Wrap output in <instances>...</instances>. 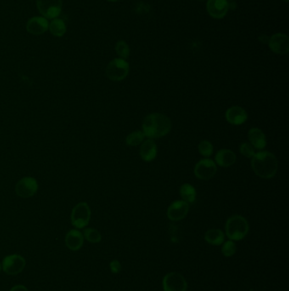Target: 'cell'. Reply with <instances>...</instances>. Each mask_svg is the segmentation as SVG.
Wrapping results in <instances>:
<instances>
[{
  "label": "cell",
  "mask_w": 289,
  "mask_h": 291,
  "mask_svg": "<svg viewBox=\"0 0 289 291\" xmlns=\"http://www.w3.org/2000/svg\"><path fill=\"white\" fill-rule=\"evenodd\" d=\"M284 2H286V3H288V2H289V0H284Z\"/></svg>",
  "instance_id": "obj_32"
},
{
  "label": "cell",
  "mask_w": 289,
  "mask_h": 291,
  "mask_svg": "<svg viewBox=\"0 0 289 291\" xmlns=\"http://www.w3.org/2000/svg\"><path fill=\"white\" fill-rule=\"evenodd\" d=\"M144 138H145V136L143 131L136 130L126 136V143L130 147H136L143 143Z\"/></svg>",
  "instance_id": "obj_23"
},
{
  "label": "cell",
  "mask_w": 289,
  "mask_h": 291,
  "mask_svg": "<svg viewBox=\"0 0 289 291\" xmlns=\"http://www.w3.org/2000/svg\"><path fill=\"white\" fill-rule=\"evenodd\" d=\"M226 119L231 125H240L247 121L248 113L245 108L239 106H233L226 112Z\"/></svg>",
  "instance_id": "obj_15"
},
{
  "label": "cell",
  "mask_w": 289,
  "mask_h": 291,
  "mask_svg": "<svg viewBox=\"0 0 289 291\" xmlns=\"http://www.w3.org/2000/svg\"><path fill=\"white\" fill-rule=\"evenodd\" d=\"M9 291H29L28 288H26L25 286L21 285V284H19V285H15L13 287V288Z\"/></svg>",
  "instance_id": "obj_30"
},
{
  "label": "cell",
  "mask_w": 289,
  "mask_h": 291,
  "mask_svg": "<svg viewBox=\"0 0 289 291\" xmlns=\"http://www.w3.org/2000/svg\"><path fill=\"white\" fill-rule=\"evenodd\" d=\"M37 10L48 20L58 18L62 12V0H37Z\"/></svg>",
  "instance_id": "obj_6"
},
{
  "label": "cell",
  "mask_w": 289,
  "mask_h": 291,
  "mask_svg": "<svg viewBox=\"0 0 289 291\" xmlns=\"http://www.w3.org/2000/svg\"><path fill=\"white\" fill-rule=\"evenodd\" d=\"M225 229L226 235L230 240L239 241L247 236L250 231V225L244 216L235 215L228 218Z\"/></svg>",
  "instance_id": "obj_3"
},
{
  "label": "cell",
  "mask_w": 289,
  "mask_h": 291,
  "mask_svg": "<svg viewBox=\"0 0 289 291\" xmlns=\"http://www.w3.org/2000/svg\"><path fill=\"white\" fill-rule=\"evenodd\" d=\"M180 195L183 198V201L189 204H193L196 200V189L194 188L191 184H183L180 187Z\"/></svg>",
  "instance_id": "obj_22"
},
{
  "label": "cell",
  "mask_w": 289,
  "mask_h": 291,
  "mask_svg": "<svg viewBox=\"0 0 289 291\" xmlns=\"http://www.w3.org/2000/svg\"><path fill=\"white\" fill-rule=\"evenodd\" d=\"M140 156L143 161L151 162L157 156V146L152 139H148L143 142L140 147Z\"/></svg>",
  "instance_id": "obj_17"
},
{
  "label": "cell",
  "mask_w": 289,
  "mask_h": 291,
  "mask_svg": "<svg viewBox=\"0 0 289 291\" xmlns=\"http://www.w3.org/2000/svg\"><path fill=\"white\" fill-rule=\"evenodd\" d=\"M82 234H83L84 239L88 241L90 243H99L102 239V236L100 234V232L94 228L85 229Z\"/></svg>",
  "instance_id": "obj_24"
},
{
  "label": "cell",
  "mask_w": 289,
  "mask_h": 291,
  "mask_svg": "<svg viewBox=\"0 0 289 291\" xmlns=\"http://www.w3.org/2000/svg\"><path fill=\"white\" fill-rule=\"evenodd\" d=\"M189 204L183 200L176 201L169 206L167 217L172 221L182 220L188 215Z\"/></svg>",
  "instance_id": "obj_13"
},
{
  "label": "cell",
  "mask_w": 289,
  "mask_h": 291,
  "mask_svg": "<svg viewBox=\"0 0 289 291\" xmlns=\"http://www.w3.org/2000/svg\"><path fill=\"white\" fill-rule=\"evenodd\" d=\"M237 251L236 243L234 241L228 240L225 242L222 245V253L226 257H232Z\"/></svg>",
  "instance_id": "obj_26"
},
{
  "label": "cell",
  "mask_w": 289,
  "mask_h": 291,
  "mask_svg": "<svg viewBox=\"0 0 289 291\" xmlns=\"http://www.w3.org/2000/svg\"><path fill=\"white\" fill-rule=\"evenodd\" d=\"M200 1H204V0H200Z\"/></svg>",
  "instance_id": "obj_35"
},
{
  "label": "cell",
  "mask_w": 289,
  "mask_h": 291,
  "mask_svg": "<svg viewBox=\"0 0 289 291\" xmlns=\"http://www.w3.org/2000/svg\"><path fill=\"white\" fill-rule=\"evenodd\" d=\"M268 46L271 51L278 55H286L289 51V38L281 33L273 34L268 40Z\"/></svg>",
  "instance_id": "obj_11"
},
{
  "label": "cell",
  "mask_w": 289,
  "mask_h": 291,
  "mask_svg": "<svg viewBox=\"0 0 289 291\" xmlns=\"http://www.w3.org/2000/svg\"><path fill=\"white\" fill-rule=\"evenodd\" d=\"M106 1H109V2H117L119 0H106Z\"/></svg>",
  "instance_id": "obj_31"
},
{
  "label": "cell",
  "mask_w": 289,
  "mask_h": 291,
  "mask_svg": "<svg viewBox=\"0 0 289 291\" xmlns=\"http://www.w3.org/2000/svg\"><path fill=\"white\" fill-rule=\"evenodd\" d=\"M1 268H2V266H1V264H0V271H1Z\"/></svg>",
  "instance_id": "obj_33"
},
{
  "label": "cell",
  "mask_w": 289,
  "mask_h": 291,
  "mask_svg": "<svg viewBox=\"0 0 289 291\" xmlns=\"http://www.w3.org/2000/svg\"><path fill=\"white\" fill-rule=\"evenodd\" d=\"M90 219L91 209L87 203L81 202L74 207L70 215L72 226L77 229L84 228L89 223Z\"/></svg>",
  "instance_id": "obj_5"
},
{
  "label": "cell",
  "mask_w": 289,
  "mask_h": 291,
  "mask_svg": "<svg viewBox=\"0 0 289 291\" xmlns=\"http://www.w3.org/2000/svg\"><path fill=\"white\" fill-rule=\"evenodd\" d=\"M236 154L229 149H222L216 155V164L223 168L232 166L236 162Z\"/></svg>",
  "instance_id": "obj_19"
},
{
  "label": "cell",
  "mask_w": 289,
  "mask_h": 291,
  "mask_svg": "<svg viewBox=\"0 0 289 291\" xmlns=\"http://www.w3.org/2000/svg\"><path fill=\"white\" fill-rule=\"evenodd\" d=\"M228 0H208L206 11L215 19H222L228 12Z\"/></svg>",
  "instance_id": "obj_12"
},
{
  "label": "cell",
  "mask_w": 289,
  "mask_h": 291,
  "mask_svg": "<svg viewBox=\"0 0 289 291\" xmlns=\"http://www.w3.org/2000/svg\"><path fill=\"white\" fill-rule=\"evenodd\" d=\"M213 146L209 141H202L199 144V152L204 157H210L213 153Z\"/></svg>",
  "instance_id": "obj_27"
},
{
  "label": "cell",
  "mask_w": 289,
  "mask_h": 291,
  "mask_svg": "<svg viewBox=\"0 0 289 291\" xmlns=\"http://www.w3.org/2000/svg\"><path fill=\"white\" fill-rule=\"evenodd\" d=\"M84 243V237L82 232L77 229H72L65 236V244L72 251H77Z\"/></svg>",
  "instance_id": "obj_16"
},
{
  "label": "cell",
  "mask_w": 289,
  "mask_h": 291,
  "mask_svg": "<svg viewBox=\"0 0 289 291\" xmlns=\"http://www.w3.org/2000/svg\"><path fill=\"white\" fill-rule=\"evenodd\" d=\"M115 51L121 59H126L130 56L129 46L124 40H119L115 45Z\"/></svg>",
  "instance_id": "obj_25"
},
{
  "label": "cell",
  "mask_w": 289,
  "mask_h": 291,
  "mask_svg": "<svg viewBox=\"0 0 289 291\" xmlns=\"http://www.w3.org/2000/svg\"><path fill=\"white\" fill-rule=\"evenodd\" d=\"M248 137L250 140V144L252 145L256 149H263L267 146V137L264 132L258 128H252L250 129Z\"/></svg>",
  "instance_id": "obj_18"
},
{
  "label": "cell",
  "mask_w": 289,
  "mask_h": 291,
  "mask_svg": "<svg viewBox=\"0 0 289 291\" xmlns=\"http://www.w3.org/2000/svg\"><path fill=\"white\" fill-rule=\"evenodd\" d=\"M38 189V183L33 177H24L18 181L15 186L17 195L23 198H31L36 194Z\"/></svg>",
  "instance_id": "obj_10"
},
{
  "label": "cell",
  "mask_w": 289,
  "mask_h": 291,
  "mask_svg": "<svg viewBox=\"0 0 289 291\" xmlns=\"http://www.w3.org/2000/svg\"><path fill=\"white\" fill-rule=\"evenodd\" d=\"M171 122L162 113H150L143 122V132L149 138H160L171 131Z\"/></svg>",
  "instance_id": "obj_1"
},
{
  "label": "cell",
  "mask_w": 289,
  "mask_h": 291,
  "mask_svg": "<svg viewBox=\"0 0 289 291\" xmlns=\"http://www.w3.org/2000/svg\"><path fill=\"white\" fill-rule=\"evenodd\" d=\"M129 63L125 59L115 58L107 65L106 76L112 81H121L129 74Z\"/></svg>",
  "instance_id": "obj_4"
},
{
  "label": "cell",
  "mask_w": 289,
  "mask_h": 291,
  "mask_svg": "<svg viewBox=\"0 0 289 291\" xmlns=\"http://www.w3.org/2000/svg\"><path fill=\"white\" fill-rule=\"evenodd\" d=\"M251 166L254 172L259 177L263 179L273 178L278 172V159L273 153L270 152H259L253 156Z\"/></svg>",
  "instance_id": "obj_2"
},
{
  "label": "cell",
  "mask_w": 289,
  "mask_h": 291,
  "mask_svg": "<svg viewBox=\"0 0 289 291\" xmlns=\"http://www.w3.org/2000/svg\"><path fill=\"white\" fill-rule=\"evenodd\" d=\"M229 1H234V0H229Z\"/></svg>",
  "instance_id": "obj_34"
},
{
  "label": "cell",
  "mask_w": 289,
  "mask_h": 291,
  "mask_svg": "<svg viewBox=\"0 0 289 291\" xmlns=\"http://www.w3.org/2000/svg\"><path fill=\"white\" fill-rule=\"evenodd\" d=\"M217 167L213 160L209 158H204L197 163L194 167V175L197 178L204 181L211 180L216 175Z\"/></svg>",
  "instance_id": "obj_9"
},
{
  "label": "cell",
  "mask_w": 289,
  "mask_h": 291,
  "mask_svg": "<svg viewBox=\"0 0 289 291\" xmlns=\"http://www.w3.org/2000/svg\"><path fill=\"white\" fill-rule=\"evenodd\" d=\"M110 267L113 273H118L121 270V263L119 262L118 260H113L110 262Z\"/></svg>",
  "instance_id": "obj_29"
},
{
  "label": "cell",
  "mask_w": 289,
  "mask_h": 291,
  "mask_svg": "<svg viewBox=\"0 0 289 291\" xmlns=\"http://www.w3.org/2000/svg\"><path fill=\"white\" fill-rule=\"evenodd\" d=\"M205 239L211 245H221L224 243L225 233L220 229H211L205 232Z\"/></svg>",
  "instance_id": "obj_20"
},
{
  "label": "cell",
  "mask_w": 289,
  "mask_h": 291,
  "mask_svg": "<svg viewBox=\"0 0 289 291\" xmlns=\"http://www.w3.org/2000/svg\"><path fill=\"white\" fill-rule=\"evenodd\" d=\"M48 30L53 36L62 37L66 33V25L62 19L54 18L48 23Z\"/></svg>",
  "instance_id": "obj_21"
},
{
  "label": "cell",
  "mask_w": 289,
  "mask_h": 291,
  "mask_svg": "<svg viewBox=\"0 0 289 291\" xmlns=\"http://www.w3.org/2000/svg\"><path fill=\"white\" fill-rule=\"evenodd\" d=\"M25 266V260L20 254H10L3 258L2 269L9 275L20 273Z\"/></svg>",
  "instance_id": "obj_8"
},
{
  "label": "cell",
  "mask_w": 289,
  "mask_h": 291,
  "mask_svg": "<svg viewBox=\"0 0 289 291\" xmlns=\"http://www.w3.org/2000/svg\"><path fill=\"white\" fill-rule=\"evenodd\" d=\"M162 285L164 291H187L188 289L185 277L175 271L169 272L164 277Z\"/></svg>",
  "instance_id": "obj_7"
},
{
  "label": "cell",
  "mask_w": 289,
  "mask_h": 291,
  "mask_svg": "<svg viewBox=\"0 0 289 291\" xmlns=\"http://www.w3.org/2000/svg\"><path fill=\"white\" fill-rule=\"evenodd\" d=\"M239 151H240L241 154H243V155L248 158H252L253 156L256 154L255 148H254L252 145L250 144V143H248V142L242 143L240 145V147H239Z\"/></svg>",
  "instance_id": "obj_28"
},
{
  "label": "cell",
  "mask_w": 289,
  "mask_h": 291,
  "mask_svg": "<svg viewBox=\"0 0 289 291\" xmlns=\"http://www.w3.org/2000/svg\"><path fill=\"white\" fill-rule=\"evenodd\" d=\"M26 31L32 35H42L48 30V21L43 17H34L25 25Z\"/></svg>",
  "instance_id": "obj_14"
}]
</instances>
